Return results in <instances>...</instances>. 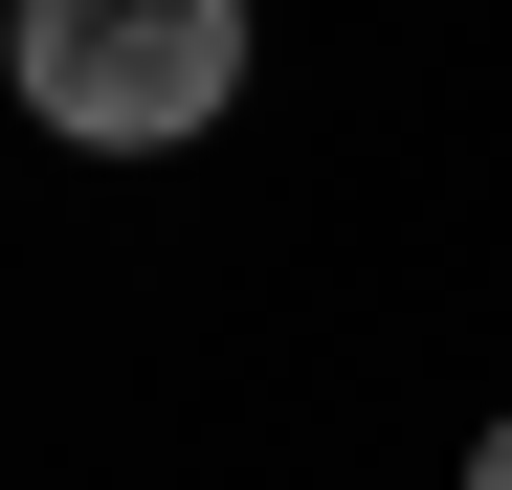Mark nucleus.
<instances>
[{
	"mask_svg": "<svg viewBox=\"0 0 512 490\" xmlns=\"http://www.w3.org/2000/svg\"><path fill=\"white\" fill-rule=\"evenodd\" d=\"M0 90H23V0H0Z\"/></svg>",
	"mask_w": 512,
	"mask_h": 490,
	"instance_id": "obj_3",
	"label": "nucleus"
},
{
	"mask_svg": "<svg viewBox=\"0 0 512 490\" xmlns=\"http://www.w3.org/2000/svg\"><path fill=\"white\" fill-rule=\"evenodd\" d=\"M245 90V0H23V112L90 156H179Z\"/></svg>",
	"mask_w": 512,
	"mask_h": 490,
	"instance_id": "obj_1",
	"label": "nucleus"
},
{
	"mask_svg": "<svg viewBox=\"0 0 512 490\" xmlns=\"http://www.w3.org/2000/svg\"><path fill=\"white\" fill-rule=\"evenodd\" d=\"M468 490H512V424H490V446H468Z\"/></svg>",
	"mask_w": 512,
	"mask_h": 490,
	"instance_id": "obj_2",
	"label": "nucleus"
}]
</instances>
